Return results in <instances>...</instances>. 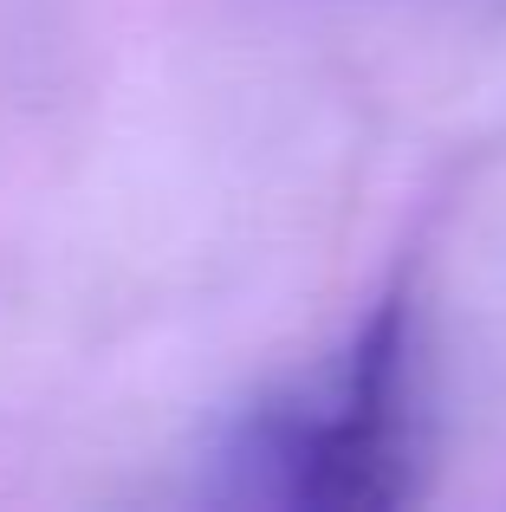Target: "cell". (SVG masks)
I'll return each instance as SVG.
<instances>
[{
    "instance_id": "obj_1",
    "label": "cell",
    "mask_w": 506,
    "mask_h": 512,
    "mask_svg": "<svg viewBox=\"0 0 506 512\" xmlns=\"http://www.w3.org/2000/svg\"><path fill=\"white\" fill-rule=\"evenodd\" d=\"M416 292L390 286L331 376L241 415L221 454V500L383 512L416 500Z\"/></svg>"
}]
</instances>
